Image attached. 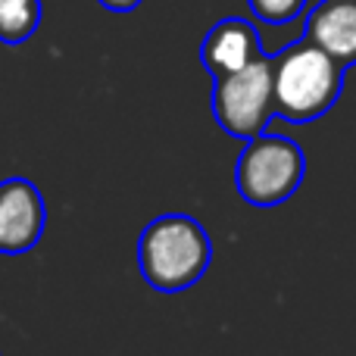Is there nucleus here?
I'll return each mask as SVG.
<instances>
[{"label":"nucleus","mask_w":356,"mask_h":356,"mask_svg":"<svg viewBox=\"0 0 356 356\" xmlns=\"http://www.w3.org/2000/svg\"><path fill=\"white\" fill-rule=\"evenodd\" d=\"M209 263L213 241L194 216H156L138 238V272L160 294H181L194 288L207 275Z\"/></svg>","instance_id":"f257e3e1"},{"label":"nucleus","mask_w":356,"mask_h":356,"mask_svg":"<svg viewBox=\"0 0 356 356\" xmlns=\"http://www.w3.org/2000/svg\"><path fill=\"white\" fill-rule=\"evenodd\" d=\"M344 72L332 54L309 38L282 47L272 56V88H275V116L288 122H316L322 119L344 91Z\"/></svg>","instance_id":"f03ea898"},{"label":"nucleus","mask_w":356,"mask_h":356,"mask_svg":"<svg viewBox=\"0 0 356 356\" xmlns=\"http://www.w3.org/2000/svg\"><path fill=\"white\" fill-rule=\"evenodd\" d=\"M303 175H307V156L300 144L294 138L263 131L241 150L234 166V188L250 207L272 209L297 194Z\"/></svg>","instance_id":"7ed1b4c3"},{"label":"nucleus","mask_w":356,"mask_h":356,"mask_svg":"<svg viewBox=\"0 0 356 356\" xmlns=\"http://www.w3.org/2000/svg\"><path fill=\"white\" fill-rule=\"evenodd\" d=\"M275 116V88H272V56L222 75L213 85V119L232 138L250 141L263 135Z\"/></svg>","instance_id":"20e7f679"},{"label":"nucleus","mask_w":356,"mask_h":356,"mask_svg":"<svg viewBox=\"0 0 356 356\" xmlns=\"http://www.w3.org/2000/svg\"><path fill=\"white\" fill-rule=\"evenodd\" d=\"M47 225L44 194L29 178L0 181V253L22 257L35 250Z\"/></svg>","instance_id":"39448f33"},{"label":"nucleus","mask_w":356,"mask_h":356,"mask_svg":"<svg viewBox=\"0 0 356 356\" xmlns=\"http://www.w3.org/2000/svg\"><path fill=\"white\" fill-rule=\"evenodd\" d=\"M259 56H263V44H259L257 25L241 16L219 19L200 44V63L213 79L238 72V69L257 63Z\"/></svg>","instance_id":"423d86ee"},{"label":"nucleus","mask_w":356,"mask_h":356,"mask_svg":"<svg viewBox=\"0 0 356 356\" xmlns=\"http://www.w3.org/2000/svg\"><path fill=\"white\" fill-rule=\"evenodd\" d=\"M303 38L319 44L341 66H356V0H319L307 16Z\"/></svg>","instance_id":"0eeeda50"},{"label":"nucleus","mask_w":356,"mask_h":356,"mask_svg":"<svg viewBox=\"0 0 356 356\" xmlns=\"http://www.w3.org/2000/svg\"><path fill=\"white\" fill-rule=\"evenodd\" d=\"M41 25V0H0V44H25Z\"/></svg>","instance_id":"6e6552de"},{"label":"nucleus","mask_w":356,"mask_h":356,"mask_svg":"<svg viewBox=\"0 0 356 356\" xmlns=\"http://www.w3.org/2000/svg\"><path fill=\"white\" fill-rule=\"evenodd\" d=\"M250 13L266 25H288L307 10V0H247Z\"/></svg>","instance_id":"1a4fd4ad"},{"label":"nucleus","mask_w":356,"mask_h":356,"mask_svg":"<svg viewBox=\"0 0 356 356\" xmlns=\"http://www.w3.org/2000/svg\"><path fill=\"white\" fill-rule=\"evenodd\" d=\"M97 3L106 6L110 13H131V10H138L141 0H97Z\"/></svg>","instance_id":"9d476101"}]
</instances>
